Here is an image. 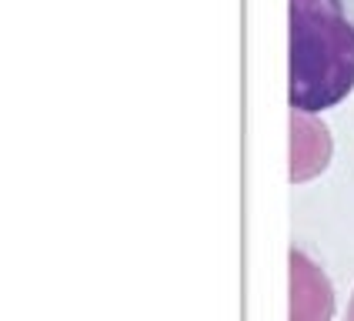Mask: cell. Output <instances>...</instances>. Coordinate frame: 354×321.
Returning a JSON list of instances; mask_svg holds the SVG:
<instances>
[{"label": "cell", "mask_w": 354, "mask_h": 321, "mask_svg": "<svg viewBox=\"0 0 354 321\" xmlns=\"http://www.w3.org/2000/svg\"><path fill=\"white\" fill-rule=\"evenodd\" d=\"M344 321H354V295H351V304H348V318Z\"/></svg>", "instance_id": "obj_4"}, {"label": "cell", "mask_w": 354, "mask_h": 321, "mask_svg": "<svg viewBox=\"0 0 354 321\" xmlns=\"http://www.w3.org/2000/svg\"><path fill=\"white\" fill-rule=\"evenodd\" d=\"M335 291L328 275L301 248L291 251V321H331Z\"/></svg>", "instance_id": "obj_2"}, {"label": "cell", "mask_w": 354, "mask_h": 321, "mask_svg": "<svg viewBox=\"0 0 354 321\" xmlns=\"http://www.w3.org/2000/svg\"><path fill=\"white\" fill-rule=\"evenodd\" d=\"M328 158H331L328 127L304 111H291V181L301 184L321 174Z\"/></svg>", "instance_id": "obj_3"}, {"label": "cell", "mask_w": 354, "mask_h": 321, "mask_svg": "<svg viewBox=\"0 0 354 321\" xmlns=\"http://www.w3.org/2000/svg\"><path fill=\"white\" fill-rule=\"evenodd\" d=\"M354 87V17L344 0H291V111L317 114Z\"/></svg>", "instance_id": "obj_1"}]
</instances>
